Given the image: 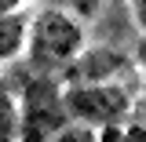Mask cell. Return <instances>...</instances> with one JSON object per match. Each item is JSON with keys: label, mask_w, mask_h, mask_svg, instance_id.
Segmentation results:
<instances>
[{"label": "cell", "mask_w": 146, "mask_h": 142, "mask_svg": "<svg viewBox=\"0 0 146 142\" xmlns=\"http://www.w3.org/2000/svg\"><path fill=\"white\" fill-rule=\"evenodd\" d=\"M84 51V26L58 7H40L29 29V58L36 69H70V62Z\"/></svg>", "instance_id": "cell-1"}, {"label": "cell", "mask_w": 146, "mask_h": 142, "mask_svg": "<svg viewBox=\"0 0 146 142\" xmlns=\"http://www.w3.org/2000/svg\"><path fill=\"white\" fill-rule=\"evenodd\" d=\"M66 124H70L66 91H58L48 77L29 80L22 95V142H51Z\"/></svg>", "instance_id": "cell-2"}, {"label": "cell", "mask_w": 146, "mask_h": 142, "mask_svg": "<svg viewBox=\"0 0 146 142\" xmlns=\"http://www.w3.org/2000/svg\"><path fill=\"white\" fill-rule=\"evenodd\" d=\"M66 106H70V117L84 120V124H117L121 117H128L131 109V95L121 84H110V80H84V84H73L66 91Z\"/></svg>", "instance_id": "cell-3"}, {"label": "cell", "mask_w": 146, "mask_h": 142, "mask_svg": "<svg viewBox=\"0 0 146 142\" xmlns=\"http://www.w3.org/2000/svg\"><path fill=\"white\" fill-rule=\"evenodd\" d=\"M29 29H33V18L22 15V11H7L0 22V55L4 62H11L22 55V48H29Z\"/></svg>", "instance_id": "cell-4"}, {"label": "cell", "mask_w": 146, "mask_h": 142, "mask_svg": "<svg viewBox=\"0 0 146 142\" xmlns=\"http://www.w3.org/2000/svg\"><path fill=\"white\" fill-rule=\"evenodd\" d=\"M0 142H22V106L11 98V91L4 88L0 95Z\"/></svg>", "instance_id": "cell-5"}, {"label": "cell", "mask_w": 146, "mask_h": 142, "mask_svg": "<svg viewBox=\"0 0 146 142\" xmlns=\"http://www.w3.org/2000/svg\"><path fill=\"white\" fill-rule=\"evenodd\" d=\"M44 4L73 15L77 22H91V18H99V11H102V0H44Z\"/></svg>", "instance_id": "cell-6"}, {"label": "cell", "mask_w": 146, "mask_h": 142, "mask_svg": "<svg viewBox=\"0 0 146 142\" xmlns=\"http://www.w3.org/2000/svg\"><path fill=\"white\" fill-rule=\"evenodd\" d=\"M51 142H99V135H95V127H91V124L80 120V124H66Z\"/></svg>", "instance_id": "cell-7"}, {"label": "cell", "mask_w": 146, "mask_h": 142, "mask_svg": "<svg viewBox=\"0 0 146 142\" xmlns=\"http://www.w3.org/2000/svg\"><path fill=\"white\" fill-rule=\"evenodd\" d=\"M99 142H131V135H128L121 124H106L99 131Z\"/></svg>", "instance_id": "cell-8"}, {"label": "cell", "mask_w": 146, "mask_h": 142, "mask_svg": "<svg viewBox=\"0 0 146 142\" xmlns=\"http://www.w3.org/2000/svg\"><path fill=\"white\" fill-rule=\"evenodd\" d=\"M131 11H135V22H139V29L146 33V0H131Z\"/></svg>", "instance_id": "cell-9"}, {"label": "cell", "mask_w": 146, "mask_h": 142, "mask_svg": "<svg viewBox=\"0 0 146 142\" xmlns=\"http://www.w3.org/2000/svg\"><path fill=\"white\" fill-rule=\"evenodd\" d=\"M18 4H22V0H0V7H4V15H7V11H18Z\"/></svg>", "instance_id": "cell-10"}]
</instances>
